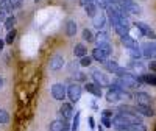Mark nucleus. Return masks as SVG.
I'll use <instances>...</instances> for the list:
<instances>
[{
  "label": "nucleus",
  "instance_id": "obj_1",
  "mask_svg": "<svg viewBox=\"0 0 156 131\" xmlns=\"http://www.w3.org/2000/svg\"><path fill=\"white\" fill-rule=\"evenodd\" d=\"M115 83L120 84V86L125 87V89H137V87H140V83H139V80H137V76L133 75L131 72H128V73L123 75L122 78H117Z\"/></svg>",
  "mask_w": 156,
  "mask_h": 131
},
{
  "label": "nucleus",
  "instance_id": "obj_2",
  "mask_svg": "<svg viewBox=\"0 0 156 131\" xmlns=\"http://www.w3.org/2000/svg\"><path fill=\"white\" fill-rule=\"evenodd\" d=\"M50 92H51V97L58 101H64L67 97V86L62 84V83H55L53 86L50 87Z\"/></svg>",
  "mask_w": 156,
  "mask_h": 131
},
{
  "label": "nucleus",
  "instance_id": "obj_3",
  "mask_svg": "<svg viewBox=\"0 0 156 131\" xmlns=\"http://www.w3.org/2000/svg\"><path fill=\"white\" fill-rule=\"evenodd\" d=\"M81 94H83V87L78 84V83H72L67 86V98L70 100V103H78L81 98Z\"/></svg>",
  "mask_w": 156,
  "mask_h": 131
},
{
  "label": "nucleus",
  "instance_id": "obj_4",
  "mask_svg": "<svg viewBox=\"0 0 156 131\" xmlns=\"http://www.w3.org/2000/svg\"><path fill=\"white\" fill-rule=\"evenodd\" d=\"M90 76H92V83H95L97 86H100L101 89L103 87H109V84H111V81H109V78L106 76V73H103L101 70H98V69H94L92 70V73H90Z\"/></svg>",
  "mask_w": 156,
  "mask_h": 131
},
{
  "label": "nucleus",
  "instance_id": "obj_5",
  "mask_svg": "<svg viewBox=\"0 0 156 131\" xmlns=\"http://www.w3.org/2000/svg\"><path fill=\"white\" fill-rule=\"evenodd\" d=\"M112 126H114V129H117V131H128V128L131 126V123L125 119L123 114L117 112V114H114V117H112Z\"/></svg>",
  "mask_w": 156,
  "mask_h": 131
},
{
  "label": "nucleus",
  "instance_id": "obj_6",
  "mask_svg": "<svg viewBox=\"0 0 156 131\" xmlns=\"http://www.w3.org/2000/svg\"><path fill=\"white\" fill-rule=\"evenodd\" d=\"M58 114H59V119H62V120H70V119H73V115H75L73 104L62 101V104H61L59 109H58Z\"/></svg>",
  "mask_w": 156,
  "mask_h": 131
},
{
  "label": "nucleus",
  "instance_id": "obj_7",
  "mask_svg": "<svg viewBox=\"0 0 156 131\" xmlns=\"http://www.w3.org/2000/svg\"><path fill=\"white\" fill-rule=\"evenodd\" d=\"M142 56L147 59H156V42H144L140 45Z\"/></svg>",
  "mask_w": 156,
  "mask_h": 131
},
{
  "label": "nucleus",
  "instance_id": "obj_8",
  "mask_svg": "<svg viewBox=\"0 0 156 131\" xmlns=\"http://www.w3.org/2000/svg\"><path fill=\"white\" fill-rule=\"evenodd\" d=\"M134 28H137L140 31L142 36H145V37H150V39H156V33L150 28V25L145 23V22H134Z\"/></svg>",
  "mask_w": 156,
  "mask_h": 131
},
{
  "label": "nucleus",
  "instance_id": "obj_9",
  "mask_svg": "<svg viewBox=\"0 0 156 131\" xmlns=\"http://www.w3.org/2000/svg\"><path fill=\"white\" fill-rule=\"evenodd\" d=\"M48 129H50V131H69V129H70V123H69V120L55 119V120L50 122Z\"/></svg>",
  "mask_w": 156,
  "mask_h": 131
},
{
  "label": "nucleus",
  "instance_id": "obj_10",
  "mask_svg": "<svg viewBox=\"0 0 156 131\" xmlns=\"http://www.w3.org/2000/svg\"><path fill=\"white\" fill-rule=\"evenodd\" d=\"M134 100L137 103V106H151V103H153V97L147 92H136L134 94Z\"/></svg>",
  "mask_w": 156,
  "mask_h": 131
},
{
  "label": "nucleus",
  "instance_id": "obj_11",
  "mask_svg": "<svg viewBox=\"0 0 156 131\" xmlns=\"http://www.w3.org/2000/svg\"><path fill=\"white\" fill-rule=\"evenodd\" d=\"M106 22H108V19H106V12H103V11H98L97 14L92 17V25H94V27H95L98 31L105 28Z\"/></svg>",
  "mask_w": 156,
  "mask_h": 131
},
{
  "label": "nucleus",
  "instance_id": "obj_12",
  "mask_svg": "<svg viewBox=\"0 0 156 131\" xmlns=\"http://www.w3.org/2000/svg\"><path fill=\"white\" fill-rule=\"evenodd\" d=\"M101 117H100V123L103 128H112V117H114V112L111 109H103L101 112Z\"/></svg>",
  "mask_w": 156,
  "mask_h": 131
},
{
  "label": "nucleus",
  "instance_id": "obj_13",
  "mask_svg": "<svg viewBox=\"0 0 156 131\" xmlns=\"http://www.w3.org/2000/svg\"><path fill=\"white\" fill-rule=\"evenodd\" d=\"M128 72L129 70H133V75H144L145 73V66L142 64L140 61H137V59H133V61H129V64H128Z\"/></svg>",
  "mask_w": 156,
  "mask_h": 131
},
{
  "label": "nucleus",
  "instance_id": "obj_14",
  "mask_svg": "<svg viewBox=\"0 0 156 131\" xmlns=\"http://www.w3.org/2000/svg\"><path fill=\"white\" fill-rule=\"evenodd\" d=\"M64 62H66L64 56L59 55V53H56V55L51 56V59H50V69H51V70H61L62 66H64Z\"/></svg>",
  "mask_w": 156,
  "mask_h": 131
},
{
  "label": "nucleus",
  "instance_id": "obj_15",
  "mask_svg": "<svg viewBox=\"0 0 156 131\" xmlns=\"http://www.w3.org/2000/svg\"><path fill=\"white\" fill-rule=\"evenodd\" d=\"M120 42H122V44L125 45V48H128V50H129V48H136V47H140V45H139V42L136 41V37H133V36L129 34V33L120 37Z\"/></svg>",
  "mask_w": 156,
  "mask_h": 131
},
{
  "label": "nucleus",
  "instance_id": "obj_16",
  "mask_svg": "<svg viewBox=\"0 0 156 131\" xmlns=\"http://www.w3.org/2000/svg\"><path fill=\"white\" fill-rule=\"evenodd\" d=\"M140 84H148L156 86V73H144V75H136Z\"/></svg>",
  "mask_w": 156,
  "mask_h": 131
},
{
  "label": "nucleus",
  "instance_id": "obj_17",
  "mask_svg": "<svg viewBox=\"0 0 156 131\" xmlns=\"http://www.w3.org/2000/svg\"><path fill=\"white\" fill-rule=\"evenodd\" d=\"M84 90H86V92H89L90 95L97 97V98H100V97L103 95L101 87H100V86H97L95 83H86V84H84Z\"/></svg>",
  "mask_w": 156,
  "mask_h": 131
},
{
  "label": "nucleus",
  "instance_id": "obj_18",
  "mask_svg": "<svg viewBox=\"0 0 156 131\" xmlns=\"http://www.w3.org/2000/svg\"><path fill=\"white\" fill-rule=\"evenodd\" d=\"M76 28H78L76 27V22L73 19H69L66 22V25H64V33H66L67 37H73L76 34Z\"/></svg>",
  "mask_w": 156,
  "mask_h": 131
},
{
  "label": "nucleus",
  "instance_id": "obj_19",
  "mask_svg": "<svg viewBox=\"0 0 156 131\" xmlns=\"http://www.w3.org/2000/svg\"><path fill=\"white\" fill-rule=\"evenodd\" d=\"M90 58H92L94 61H97V62H105L106 59H108V56L103 53V51L98 48V47H95V48H92V53H90Z\"/></svg>",
  "mask_w": 156,
  "mask_h": 131
},
{
  "label": "nucleus",
  "instance_id": "obj_20",
  "mask_svg": "<svg viewBox=\"0 0 156 131\" xmlns=\"http://www.w3.org/2000/svg\"><path fill=\"white\" fill-rule=\"evenodd\" d=\"M73 55H75L76 58H83V56H86V55H87V48H86V45H84L83 42L75 44V45H73Z\"/></svg>",
  "mask_w": 156,
  "mask_h": 131
},
{
  "label": "nucleus",
  "instance_id": "obj_21",
  "mask_svg": "<svg viewBox=\"0 0 156 131\" xmlns=\"http://www.w3.org/2000/svg\"><path fill=\"white\" fill-rule=\"evenodd\" d=\"M94 41L97 42V45H101V44H108V42H109V34H108L106 31L100 30V31H98V33L95 34Z\"/></svg>",
  "mask_w": 156,
  "mask_h": 131
},
{
  "label": "nucleus",
  "instance_id": "obj_22",
  "mask_svg": "<svg viewBox=\"0 0 156 131\" xmlns=\"http://www.w3.org/2000/svg\"><path fill=\"white\" fill-rule=\"evenodd\" d=\"M136 111L142 117H153L154 115V109L151 106H136Z\"/></svg>",
  "mask_w": 156,
  "mask_h": 131
},
{
  "label": "nucleus",
  "instance_id": "obj_23",
  "mask_svg": "<svg viewBox=\"0 0 156 131\" xmlns=\"http://www.w3.org/2000/svg\"><path fill=\"white\" fill-rule=\"evenodd\" d=\"M14 11V8H12L11 2L9 0H0V14H8V12Z\"/></svg>",
  "mask_w": 156,
  "mask_h": 131
},
{
  "label": "nucleus",
  "instance_id": "obj_24",
  "mask_svg": "<svg viewBox=\"0 0 156 131\" xmlns=\"http://www.w3.org/2000/svg\"><path fill=\"white\" fill-rule=\"evenodd\" d=\"M105 98H106L108 103H119V101L122 100V98L119 97V94H117L115 90H111V89H108V92H106Z\"/></svg>",
  "mask_w": 156,
  "mask_h": 131
},
{
  "label": "nucleus",
  "instance_id": "obj_25",
  "mask_svg": "<svg viewBox=\"0 0 156 131\" xmlns=\"http://www.w3.org/2000/svg\"><path fill=\"white\" fill-rule=\"evenodd\" d=\"M84 8V12L89 16V17H94L97 12H98V8H97V5L94 3V2H90V3H87L86 6H83Z\"/></svg>",
  "mask_w": 156,
  "mask_h": 131
},
{
  "label": "nucleus",
  "instance_id": "obj_26",
  "mask_svg": "<svg viewBox=\"0 0 156 131\" xmlns=\"http://www.w3.org/2000/svg\"><path fill=\"white\" fill-rule=\"evenodd\" d=\"M103 64H105V69H106L108 72H111V73H114L117 69L120 67V66L117 64V61H114V59H106Z\"/></svg>",
  "mask_w": 156,
  "mask_h": 131
},
{
  "label": "nucleus",
  "instance_id": "obj_27",
  "mask_svg": "<svg viewBox=\"0 0 156 131\" xmlns=\"http://www.w3.org/2000/svg\"><path fill=\"white\" fill-rule=\"evenodd\" d=\"M114 31L122 37V36H125V34L129 33V25H122V23H119V25H115V27H114Z\"/></svg>",
  "mask_w": 156,
  "mask_h": 131
},
{
  "label": "nucleus",
  "instance_id": "obj_28",
  "mask_svg": "<svg viewBox=\"0 0 156 131\" xmlns=\"http://www.w3.org/2000/svg\"><path fill=\"white\" fill-rule=\"evenodd\" d=\"M81 37H83V41H86V42H94L95 34L90 31L89 28H83V31H81Z\"/></svg>",
  "mask_w": 156,
  "mask_h": 131
},
{
  "label": "nucleus",
  "instance_id": "obj_29",
  "mask_svg": "<svg viewBox=\"0 0 156 131\" xmlns=\"http://www.w3.org/2000/svg\"><path fill=\"white\" fill-rule=\"evenodd\" d=\"M14 25H16V17H14V16H8V17L5 19V22H3V27H5L8 31H11L12 28H14Z\"/></svg>",
  "mask_w": 156,
  "mask_h": 131
},
{
  "label": "nucleus",
  "instance_id": "obj_30",
  "mask_svg": "<svg viewBox=\"0 0 156 131\" xmlns=\"http://www.w3.org/2000/svg\"><path fill=\"white\" fill-rule=\"evenodd\" d=\"M80 120H81V114L80 112H75L73 122L70 123V131H78V128H80Z\"/></svg>",
  "mask_w": 156,
  "mask_h": 131
},
{
  "label": "nucleus",
  "instance_id": "obj_31",
  "mask_svg": "<svg viewBox=\"0 0 156 131\" xmlns=\"http://www.w3.org/2000/svg\"><path fill=\"white\" fill-rule=\"evenodd\" d=\"M97 47H98V48H100L108 58L112 55V45H111V42H108V44H101V45H97Z\"/></svg>",
  "mask_w": 156,
  "mask_h": 131
},
{
  "label": "nucleus",
  "instance_id": "obj_32",
  "mask_svg": "<svg viewBox=\"0 0 156 131\" xmlns=\"http://www.w3.org/2000/svg\"><path fill=\"white\" fill-rule=\"evenodd\" d=\"M16 36H17V31H16V28H12L11 31H8V34H6V37H5V44H12L16 41Z\"/></svg>",
  "mask_w": 156,
  "mask_h": 131
},
{
  "label": "nucleus",
  "instance_id": "obj_33",
  "mask_svg": "<svg viewBox=\"0 0 156 131\" xmlns=\"http://www.w3.org/2000/svg\"><path fill=\"white\" fill-rule=\"evenodd\" d=\"M128 55L131 56V59H137L142 56V51H140V47H136V48H129L128 50Z\"/></svg>",
  "mask_w": 156,
  "mask_h": 131
},
{
  "label": "nucleus",
  "instance_id": "obj_34",
  "mask_svg": "<svg viewBox=\"0 0 156 131\" xmlns=\"http://www.w3.org/2000/svg\"><path fill=\"white\" fill-rule=\"evenodd\" d=\"M9 122V114L6 109H0V125H6Z\"/></svg>",
  "mask_w": 156,
  "mask_h": 131
},
{
  "label": "nucleus",
  "instance_id": "obj_35",
  "mask_svg": "<svg viewBox=\"0 0 156 131\" xmlns=\"http://www.w3.org/2000/svg\"><path fill=\"white\" fill-rule=\"evenodd\" d=\"M92 58H90L89 55H86V56H83V58H80V61H78V64L81 66V67H89L90 64H92Z\"/></svg>",
  "mask_w": 156,
  "mask_h": 131
},
{
  "label": "nucleus",
  "instance_id": "obj_36",
  "mask_svg": "<svg viewBox=\"0 0 156 131\" xmlns=\"http://www.w3.org/2000/svg\"><path fill=\"white\" fill-rule=\"evenodd\" d=\"M94 3L97 5V8H100V11L101 9H108V6L111 5L109 0H94Z\"/></svg>",
  "mask_w": 156,
  "mask_h": 131
},
{
  "label": "nucleus",
  "instance_id": "obj_37",
  "mask_svg": "<svg viewBox=\"0 0 156 131\" xmlns=\"http://www.w3.org/2000/svg\"><path fill=\"white\" fill-rule=\"evenodd\" d=\"M128 131H147V126L144 123H133L128 128Z\"/></svg>",
  "mask_w": 156,
  "mask_h": 131
},
{
  "label": "nucleus",
  "instance_id": "obj_38",
  "mask_svg": "<svg viewBox=\"0 0 156 131\" xmlns=\"http://www.w3.org/2000/svg\"><path fill=\"white\" fill-rule=\"evenodd\" d=\"M114 73H115V76H117V78H122L123 75H126V73H128V69H126V67H119Z\"/></svg>",
  "mask_w": 156,
  "mask_h": 131
},
{
  "label": "nucleus",
  "instance_id": "obj_39",
  "mask_svg": "<svg viewBox=\"0 0 156 131\" xmlns=\"http://www.w3.org/2000/svg\"><path fill=\"white\" fill-rule=\"evenodd\" d=\"M73 75H75V83L76 81H86V75L83 72H75Z\"/></svg>",
  "mask_w": 156,
  "mask_h": 131
},
{
  "label": "nucleus",
  "instance_id": "obj_40",
  "mask_svg": "<svg viewBox=\"0 0 156 131\" xmlns=\"http://www.w3.org/2000/svg\"><path fill=\"white\" fill-rule=\"evenodd\" d=\"M9 2H11L12 8H14V9H17V8H20V6H22L23 0H9Z\"/></svg>",
  "mask_w": 156,
  "mask_h": 131
},
{
  "label": "nucleus",
  "instance_id": "obj_41",
  "mask_svg": "<svg viewBox=\"0 0 156 131\" xmlns=\"http://www.w3.org/2000/svg\"><path fill=\"white\" fill-rule=\"evenodd\" d=\"M148 69H150V72H151V73H156V61H150Z\"/></svg>",
  "mask_w": 156,
  "mask_h": 131
},
{
  "label": "nucleus",
  "instance_id": "obj_42",
  "mask_svg": "<svg viewBox=\"0 0 156 131\" xmlns=\"http://www.w3.org/2000/svg\"><path fill=\"white\" fill-rule=\"evenodd\" d=\"M87 122H89V128H90V129H94V128H95V120H94V117H89Z\"/></svg>",
  "mask_w": 156,
  "mask_h": 131
},
{
  "label": "nucleus",
  "instance_id": "obj_43",
  "mask_svg": "<svg viewBox=\"0 0 156 131\" xmlns=\"http://www.w3.org/2000/svg\"><path fill=\"white\" fill-rule=\"evenodd\" d=\"M78 2H80V5H81V6H86L87 3H90V2H94V0H78Z\"/></svg>",
  "mask_w": 156,
  "mask_h": 131
},
{
  "label": "nucleus",
  "instance_id": "obj_44",
  "mask_svg": "<svg viewBox=\"0 0 156 131\" xmlns=\"http://www.w3.org/2000/svg\"><path fill=\"white\" fill-rule=\"evenodd\" d=\"M3 47H5V39H0V51L3 50Z\"/></svg>",
  "mask_w": 156,
  "mask_h": 131
},
{
  "label": "nucleus",
  "instance_id": "obj_45",
  "mask_svg": "<svg viewBox=\"0 0 156 131\" xmlns=\"http://www.w3.org/2000/svg\"><path fill=\"white\" fill-rule=\"evenodd\" d=\"M92 108H94L95 111H98V108H97V103H95V101H92Z\"/></svg>",
  "mask_w": 156,
  "mask_h": 131
},
{
  "label": "nucleus",
  "instance_id": "obj_46",
  "mask_svg": "<svg viewBox=\"0 0 156 131\" xmlns=\"http://www.w3.org/2000/svg\"><path fill=\"white\" fill-rule=\"evenodd\" d=\"M2 87H3V78L0 76V89H2Z\"/></svg>",
  "mask_w": 156,
  "mask_h": 131
},
{
  "label": "nucleus",
  "instance_id": "obj_47",
  "mask_svg": "<svg viewBox=\"0 0 156 131\" xmlns=\"http://www.w3.org/2000/svg\"><path fill=\"white\" fill-rule=\"evenodd\" d=\"M98 131H103V126H101V123L98 125Z\"/></svg>",
  "mask_w": 156,
  "mask_h": 131
},
{
  "label": "nucleus",
  "instance_id": "obj_48",
  "mask_svg": "<svg viewBox=\"0 0 156 131\" xmlns=\"http://www.w3.org/2000/svg\"><path fill=\"white\" fill-rule=\"evenodd\" d=\"M34 2H36V3H37V2H41V0H34Z\"/></svg>",
  "mask_w": 156,
  "mask_h": 131
}]
</instances>
